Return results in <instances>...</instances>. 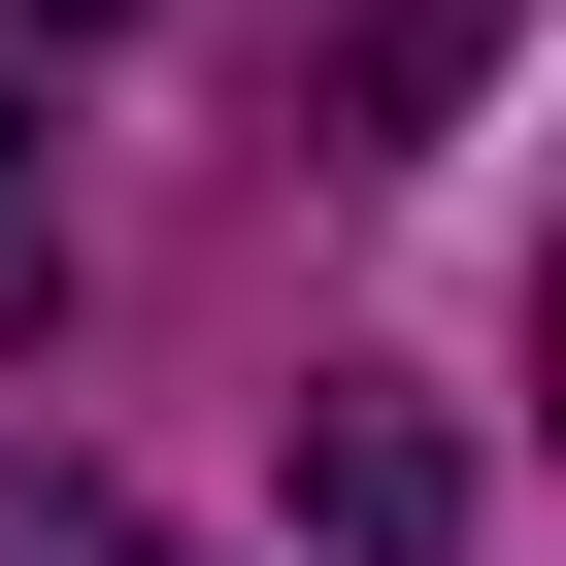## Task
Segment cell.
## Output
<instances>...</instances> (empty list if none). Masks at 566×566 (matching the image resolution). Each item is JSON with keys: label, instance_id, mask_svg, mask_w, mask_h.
I'll return each mask as SVG.
<instances>
[{"label": "cell", "instance_id": "277c9868", "mask_svg": "<svg viewBox=\"0 0 566 566\" xmlns=\"http://www.w3.org/2000/svg\"><path fill=\"white\" fill-rule=\"evenodd\" d=\"M34 266H67V233H34V167H0V334H34Z\"/></svg>", "mask_w": 566, "mask_h": 566}, {"label": "cell", "instance_id": "6da1fadb", "mask_svg": "<svg viewBox=\"0 0 566 566\" xmlns=\"http://www.w3.org/2000/svg\"><path fill=\"white\" fill-rule=\"evenodd\" d=\"M301 533H334V566H433V533H467V433H433V400H301Z\"/></svg>", "mask_w": 566, "mask_h": 566}, {"label": "cell", "instance_id": "3957f363", "mask_svg": "<svg viewBox=\"0 0 566 566\" xmlns=\"http://www.w3.org/2000/svg\"><path fill=\"white\" fill-rule=\"evenodd\" d=\"M0 566H167V533H134L101 467H0Z\"/></svg>", "mask_w": 566, "mask_h": 566}, {"label": "cell", "instance_id": "5b68a950", "mask_svg": "<svg viewBox=\"0 0 566 566\" xmlns=\"http://www.w3.org/2000/svg\"><path fill=\"white\" fill-rule=\"evenodd\" d=\"M34 34H101V0H34Z\"/></svg>", "mask_w": 566, "mask_h": 566}, {"label": "cell", "instance_id": "7a4b0ae2", "mask_svg": "<svg viewBox=\"0 0 566 566\" xmlns=\"http://www.w3.org/2000/svg\"><path fill=\"white\" fill-rule=\"evenodd\" d=\"M467 67H500V0H367V134H467Z\"/></svg>", "mask_w": 566, "mask_h": 566}]
</instances>
